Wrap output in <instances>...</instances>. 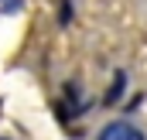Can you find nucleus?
Wrapping results in <instances>:
<instances>
[{
	"mask_svg": "<svg viewBox=\"0 0 147 140\" xmlns=\"http://www.w3.org/2000/svg\"><path fill=\"white\" fill-rule=\"evenodd\" d=\"M99 140H147L144 130L137 127V123H130V120H113L106 123L103 130H99Z\"/></svg>",
	"mask_w": 147,
	"mask_h": 140,
	"instance_id": "1",
	"label": "nucleus"
},
{
	"mask_svg": "<svg viewBox=\"0 0 147 140\" xmlns=\"http://www.w3.org/2000/svg\"><path fill=\"white\" fill-rule=\"evenodd\" d=\"M0 140H3V137H0Z\"/></svg>",
	"mask_w": 147,
	"mask_h": 140,
	"instance_id": "2",
	"label": "nucleus"
}]
</instances>
